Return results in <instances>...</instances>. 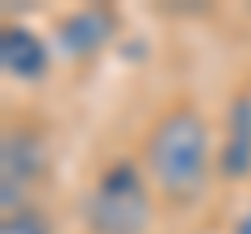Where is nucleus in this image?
<instances>
[{"mask_svg": "<svg viewBox=\"0 0 251 234\" xmlns=\"http://www.w3.org/2000/svg\"><path fill=\"white\" fill-rule=\"evenodd\" d=\"M168 217H188L218 188V117L193 92L159 100L130 151Z\"/></svg>", "mask_w": 251, "mask_h": 234, "instance_id": "obj_1", "label": "nucleus"}, {"mask_svg": "<svg viewBox=\"0 0 251 234\" xmlns=\"http://www.w3.org/2000/svg\"><path fill=\"white\" fill-rule=\"evenodd\" d=\"M159 213L163 209L130 151L109 155L80 192L84 234H151Z\"/></svg>", "mask_w": 251, "mask_h": 234, "instance_id": "obj_2", "label": "nucleus"}, {"mask_svg": "<svg viewBox=\"0 0 251 234\" xmlns=\"http://www.w3.org/2000/svg\"><path fill=\"white\" fill-rule=\"evenodd\" d=\"M54 180V146L42 121L34 117H4L0 130V205H42V192Z\"/></svg>", "mask_w": 251, "mask_h": 234, "instance_id": "obj_3", "label": "nucleus"}, {"mask_svg": "<svg viewBox=\"0 0 251 234\" xmlns=\"http://www.w3.org/2000/svg\"><path fill=\"white\" fill-rule=\"evenodd\" d=\"M218 180L226 188H251V96L243 84L218 117Z\"/></svg>", "mask_w": 251, "mask_h": 234, "instance_id": "obj_4", "label": "nucleus"}, {"mask_svg": "<svg viewBox=\"0 0 251 234\" xmlns=\"http://www.w3.org/2000/svg\"><path fill=\"white\" fill-rule=\"evenodd\" d=\"M117 29H122V13H113L109 4H80L72 13H59L46 34L63 59L80 63V59H92V54L105 50L117 38Z\"/></svg>", "mask_w": 251, "mask_h": 234, "instance_id": "obj_5", "label": "nucleus"}, {"mask_svg": "<svg viewBox=\"0 0 251 234\" xmlns=\"http://www.w3.org/2000/svg\"><path fill=\"white\" fill-rule=\"evenodd\" d=\"M54 59H59V50H54L50 34L25 25V21H13V17L0 25V67H4L9 80L42 84L46 75H50Z\"/></svg>", "mask_w": 251, "mask_h": 234, "instance_id": "obj_6", "label": "nucleus"}, {"mask_svg": "<svg viewBox=\"0 0 251 234\" xmlns=\"http://www.w3.org/2000/svg\"><path fill=\"white\" fill-rule=\"evenodd\" d=\"M0 234H54V217L46 205L0 209Z\"/></svg>", "mask_w": 251, "mask_h": 234, "instance_id": "obj_7", "label": "nucleus"}, {"mask_svg": "<svg viewBox=\"0 0 251 234\" xmlns=\"http://www.w3.org/2000/svg\"><path fill=\"white\" fill-rule=\"evenodd\" d=\"M226 234H251V197L234 209V217H230V226H226Z\"/></svg>", "mask_w": 251, "mask_h": 234, "instance_id": "obj_8", "label": "nucleus"}, {"mask_svg": "<svg viewBox=\"0 0 251 234\" xmlns=\"http://www.w3.org/2000/svg\"><path fill=\"white\" fill-rule=\"evenodd\" d=\"M239 84H243V88H247V96H251V71H247V75H243V80H239Z\"/></svg>", "mask_w": 251, "mask_h": 234, "instance_id": "obj_9", "label": "nucleus"}]
</instances>
